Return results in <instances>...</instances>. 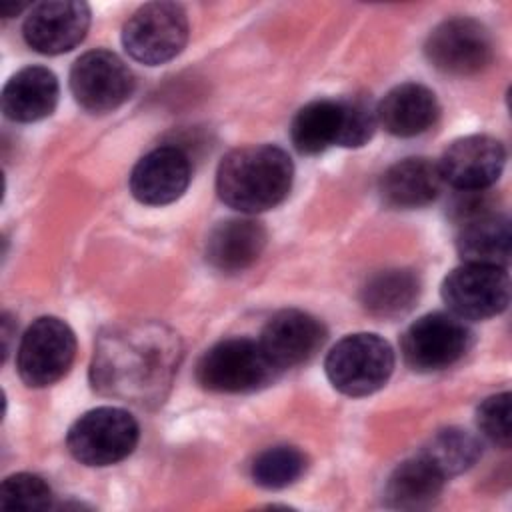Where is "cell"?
I'll list each match as a JSON object with an SVG mask.
<instances>
[{
    "mask_svg": "<svg viewBox=\"0 0 512 512\" xmlns=\"http://www.w3.org/2000/svg\"><path fill=\"white\" fill-rule=\"evenodd\" d=\"M440 166L428 158H406L392 164L380 178V196L392 208H420L442 192Z\"/></svg>",
    "mask_w": 512,
    "mask_h": 512,
    "instance_id": "cell-18",
    "label": "cell"
},
{
    "mask_svg": "<svg viewBox=\"0 0 512 512\" xmlns=\"http://www.w3.org/2000/svg\"><path fill=\"white\" fill-rule=\"evenodd\" d=\"M52 504V488L36 474L20 472L8 476L0 486L2 510H46Z\"/></svg>",
    "mask_w": 512,
    "mask_h": 512,
    "instance_id": "cell-27",
    "label": "cell"
},
{
    "mask_svg": "<svg viewBox=\"0 0 512 512\" xmlns=\"http://www.w3.org/2000/svg\"><path fill=\"white\" fill-rule=\"evenodd\" d=\"M420 456L448 478L468 470L480 458V442L466 430L444 428L426 442Z\"/></svg>",
    "mask_w": 512,
    "mask_h": 512,
    "instance_id": "cell-24",
    "label": "cell"
},
{
    "mask_svg": "<svg viewBox=\"0 0 512 512\" xmlns=\"http://www.w3.org/2000/svg\"><path fill=\"white\" fill-rule=\"evenodd\" d=\"M442 300L462 320L496 316L510 300L508 274L498 266L464 264L444 278Z\"/></svg>",
    "mask_w": 512,
    "mask_h": 512,
    "instance_id": "cell-11",
    "label": "cell"
},
{
    "mask_svg": "<svg viewBox=\"0 0 512 512\" xmlns=\"http://www.w3.org/2000/svg\"><path fill=\"white\" fill-rule=\"evenodd\" d=\"M446 476L424 456L402 462L386 482V502L398 510H424L438 502Z\"/></svg>",
    "mask_w": 512,
    "mask_h": 512,
    "instance_id": "cell-21",
    "label": "cell"
},
{
    "mask_svg": "<svg viewBox=\"0 0 512 512\" xmlns=\"http://www.w3.org/2000/svg\"><path fill=\"white\" fill-rule=\"evenodd\" d=\"M504 146L484 134L454 140L438 162L444 182L456 190H486L504 168Z\"/></svg>",
    "mask_w": 512,
    "mask_h": 512,
    "instance_id": "cell-14",
    "label": "cell"
},
{
    "mask_svg": "<svg viewBox=\"0 0 512 512\" xmlns=\"http://www.w3.org/2000/svg\"><path fill=\"white\" fill-rule=\"evenodd\" d=\"M266 246V230L258 220L232 218L212 228L206 240V260L224 274L250 268Z\"/></svg>",
    "mask_w": 512,
    "mask_h": 512,
    "instance_id": "cell-16",
    "label": "cell"
},
{
    "mask_svg": "<svg viewBox=\"0 0 512 512\" xmlns=\"http://www.w3.org/2000/svg\"><path fill=\"white\" fill-rule=\"evenodd\" d=\"M294 164L270 144L242 146L226 154L216 172V192L234 210L256 214L278 206L290 192Z\"/></svg>",
    "mask_w": 512,
    "mask_h": 512,
    "instance_id": "cell-2",
    "label": "cell"
},
{
    "mask_svg": "<svg viewBox=\"0 0 512 512\" xmlns=\"http://www.w3.org/2000/svg\"><path fill=\"white\" fill-rule=\"evenodd\" d=\"M276 374L260 342L250 338L220 340L196 364V380L210 392H254L270 384Z\"/></svg>",
    "mask_w": 512,
    "mask_h": 512,
    "instance_id": "cell-3",
    "label": "cell"
},
{
    "mask_svg": "<svg viewBox=\"0 0 512 512\" xmlns=\"http://www.w3.org/2000/svg\"><path fill=\"white\" fill-rule=\"evenodd\" d=\"M70 90L88 112H110L130 98L134 76L114 52L90 50L74 62Z\"/></svg>",
    "mask_w": 512,
    "mask_h": 512,
    "instance_id": "cell-10",
    "label": "cell"
},
{
    "mask_svg": "<svg viewBox=\"0 0 512 512\" xmlns=\"http://www.w3.org/2000/svg\"><path fill=\"white\" fill-rule=\"evenodd\" d=\"M440 106L434 92L422 84L406 82L392 88L376 106L378 124L394 136H416L432 128Z\"/></svg>",
    "mask_w": 512,
    "mask_h": 512,
    "instance_id": "cell-17",
    "label": "cell"
},
{
    "mask_svg": "<svg viewBox=\"0 0 512 512\" xmlns=\"http://www.w3.org/2000/svg\"><path fill=\"white\" fill-rule=\"evenodd\" d=\"M58 80L44 66L18 70L2 90V112L14 122H36L50 116L58 102Z\"/></svg>",
    "mask_w": 512,
    "mask_h": 512,
    "instance_id": "cell-19",
    "label": "cell"
},
{
    "mask_svg": "<svg viewBox=\"0 0 512 512\" xmlns=\"http://www.w3.org/2000/svg\"><path fill=\"white\" fill-rule=\"evenodd\" d=\"M472 332L456 314L432 312L402 336L404 362L416 372H438L456 364L470 348Z\"/></svg>",
    "mask_w": 512,
    "mask_h": 512,
    "instance_id": "cell-8",
    "label": "cell"
},
{
    "mask_svg": "<svg viewBox=\"0 0 512 512\" xmlns=\"http://www.w3.org/2000/svg\"><path fill=\"white\" fill-rule=\"evenodd\" d=\"M324 368L338 392L368 396L388 382L394 370V352L378 334H350L328 352Z\"/></svg>",
    "mask_w": 512,
    "mask_h": 512,
    "instance_id": "cell-4",
    "label": "cell"
},
{
    "mask_svg": "<svg viewBox=\"0 0 512 512\" xmlns=\"http://www.w3.org/2000/svg\"><path fill=\"white\" fill-rule=\"evenodd\" d=\"M306 470V456L294 446H272L252 462V478L258 486L278 490L294 484Z\"/></svg>",
    "mask_w": 512,
    "mask_h": 512,
    "instance_id": "cell-25",
    "label": "cell"
},
{
    "mask_svg": "<svg viewBox=\"0 0 512 512\" xmlns=\"http://www.w3.org/2000/svg\"><path fill=\"white\" fill-rule=\"evenodd\" d=\"M476 424L480 432L494 444L508 448L510 446V394H494L486 398L476 412Z\"/></svg>",
    "mask_w": 512,
    "mask_h": 512,
    "instance_id": "cell-28",
    "label": "cell"
},
{
    "mask_svg": "<svg viewBox=\"0 0 512 512\" xmlns=\"http://www.w3.org/2000/svg\"><path fill=\"white\" fill-rule=\"evenodd\" d=\"M420 296V280L412 270L390 268L368 278L362 288L364 308L380 318L406 314Z\"/></svg>",
    "mask_w": 512,
    "mask_h": 512,
    "instance_id": "cell-22",
    "label": "cell"
},
{
    "mask_svg": "<svg viewBox=\"0 0 512 512\" xmlns=\"http://www.w3.org/2000/svg\"><path fill=\"white\" fill-rule=\"evenodd\" d=\"M324 340L326 328L318 318L302 310H280L266 322L258 342L280 372L308 362Z\"/></svg>",
    "mask_w": 512,
    "mask_h": 512,
    "instance_id": "cell-13",
    "label": "cell"
},
{
    "mask_svg": "<svg viewBox=\"0 0 512 512\" xmlns=\"http://www.w3.org/2000/svg\"><path fill=\"white\" fill-rule=\"evenodd\" d=\"M434 68L454 76L482 72L494 54L492 36L484 24L472 18H452L438 24L424 46Z\"/></svg>",
    "mask_w": 512,
    "mask_h": 512,
    "instance_id": "cell-9",
    "label": "cell"
},
{
    "mask_svg": "<svg viewBox=\"0 0 512 512\" xmlns=\"http://www.w3.org/2000/svg\"><path fill=\"white\" fill-rule=\"evenodd\" d=\"M190 160L176 146H160L138 160L130 174L134 198L148 206L178 200L190 184Z\"/></svg>",
    "mask_w": 512,
    "mask_h": 512,
    "instance_id": "cell-15",
    "label": "cell"
},
{
    "mask_svg": "<svg viewBox=\"0 0 512 512\" xmlns=\"http://www.w3.org/2000/svg\"><path fill=\"white\" fill-rule=\"evenodd\" d=\"M188 40V18L174 2H150L138 8L122 30L126 52L148 66L178 56Z\"/></svg>",
    "mask_w": 512,
    "mask_h": 512,
    "instance_id": "cell-6",
    "label": "cell"
},
{
    "mask_svg": "<svg viewBox=\"0 0 512 512\" xmlns=\"http://www.w3.org/2000/svg\"><path fill=\"white\" fill-rule=\"evenodd\" d=\"M76 336L72 328L56 318L42 316L28 326L16 354L20 378L34 388L58 382L72 366Z\"/></svg>",
    "mask_w": 512,
    "mask_h": 512,
    "instance_id": "cell-7",
    "label": "cell"
},
{
    "mask_svg": "<svg viewBox=\"0 0 512 512\" xmlns=\"http://www.w3.org/2000/svg\"><path fill=\"white\" fill-rule=\"evenodd\" d=\"M510 240V220L492 210L460 224L456 250L466 264L504 268L510 260Z\"/></svg>",
    "mask_w": 512,
    "mask_h": 512,
    "instance_id": "cell-20",
    "label": "cell"
},
{
    "mask_svg": "<svg viewBox=\"0 0 512 512\" xmlns=\"http://www.w3.org/2000/svg\"><path fill=\"white\" fill-rule=\"evenodd\" d=\"M340 132V102L312 100L302 106L290 126V138L298 152L318 154L338 142Z\"/></svg>",
    "mask_w": 512,
    "mask_h": 512,
    "instance_id": "cell-23",
    "label": "cell"
},
{
    "mask_svg": "<svg viewBox=\"0 0 512 512\" xmlns=\"http://www.w3.org/2000/svg\"><path fill=\"white\" fill-rule=\"evenodd\" d=\"M90 26V8L76 0L36 4L24 20V40L40 54H62L80 44Z\"/></svg>",
    "mask_w": 512,
    "mask_h": 512,
    "instance_id": "cell-12",
    "label": "cell"
},
{
    "mask_svg": "<svg viewBox=\"0 0 512 512\" xmlns=\"http://www.w3.org/2000/svg\"><path fill=\"white\" fill-rule=\"evenodd\" d=\"M140 428L122 408L102 406L82 414L68 430L70 454L86 466H110L124 460L138 444Z\"/></svg>",
    "mask_w": 512,
    "mask_h": 512,
    "instance_id": "cell-5",
    "label": "cell"
},
{
    "mask_svg": "<svg viewBox=\"0 0 512 512\" xmlns=\"http://www.w3.org/2000/svg\"><path fill=\"white\" fill-rule=\"evenodd\" d=\"M340 102V132H338V146L344 148H358L364 146L376 130L378 116L376 106L368 96H348L338 100Z\"/></svg>",
    "mask_w": 512,
    "mask_h": 512,
    "instance_id": "cell-26",
    "label": "cell"
},
{
    "mask_svg": "<svg viewBox=\"0 0 512 512\" xmlns=\"http://www.w3.org/2000/svg\"><path fill=\"white\" fill-rule=\"evenodd\" d=\"M182 360V342L166 324L130 320L108 326L94 344L92 386L108 398L156 406L168 394Z\"/></svg>",
    "mask_w": 512,
    "mask_h": 512,
    "instance_id": "cell-1",
    "label": "cell"
}]
</instances>
